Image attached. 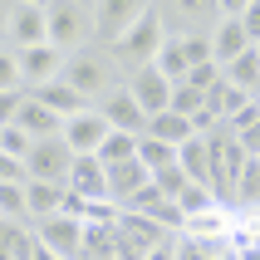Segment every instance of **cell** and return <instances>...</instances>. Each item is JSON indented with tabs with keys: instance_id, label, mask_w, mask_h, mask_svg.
<instances>
[{
	"instance_id": "cell-32",
	"label": "cell",
	"mask_w": 260,
	"mask_h": 260,
	"mask_svg": "<svg viewBox=\"0 0 260 260\" xmlns=\"http://www.w3.org/2000/svg\"><path fill=\"white\" fill-rule=\"evenodd\" d=\"M5 88H25V79H20V54L15 49H0V93Z\"/></svg>"
},
{
	"instance_id": "cell-39",
	"label": "cell",
	"mask_w": 260,
	"mask_h": 260,
	"mask_svg": "<svg viewBox=\"0 0 260 260\" xmlns=\"http://www.w3.org/2000/svg\"><path fill=\"white\" fill-rule=\"evenodd\" d=\"M255 54H260V44H255Z\"/></svg>"
},
{
	"instance_id": "cell-30",
	"label": "cell",
	"mask_w": 260,
	"mask_h": 260,
	"mask_svg": "<svg viewBox=\"0 0 260 260\" xmlns=\"http://www.w3.org/2000/svg\"><path fill=\"white\" fill-rule=\"evenodd\" d=\"M177 44H182V54H187L191 69H202V64H216V59H211V40H202V35H187V40H177Z\"/></svg>"
},
{
	"instance_id": "cell-10",
	"label": "cell",
	"mask_w": 260,
	"mask_h": 260,
	"mask_svg": "<svg viewBox=\"0 0 260 260\" xmlns=\"http://www.w3.org/2000/svg\"><path fill=\"white\" fill-rule=\"evenodd\" d=\"M64 64H69L64 49L40 44V49H25L20 54V79H25V88H44V84H54V79H64Z\"/></svg>"
},
{
	"instance_id": "cell-33",
	"label": "cell",
	"mask_w": 260,
	"mask_h": 260,
	"mask_svg": "<svg viewBox=\"0 0 260 260\" xmlns=\"http://www.w3.org/2000/svg\"><path fill=\"white\" fill-rule=\"evenodd\" d=\"M182 84H191V88H202V93H211V88L221 84V64H202V69H191Z\"/></svg>"
},
{
	"instance_id": "cell-2",
	"label": "cell",
	"mask_w": 260,
	"mask_h": 260,
	"mask_svg": "<svg viewBox=\"0 0 260 260\" xmlns=\"http://www.w3.org/2000/svg\"><path fill=\"white\" fill-rule=\"evenodd\" d=\"M49 44L64 54H84L99 44V10L93 0H49Z\"/></svg>"
},
{
	"instance_id": "cell-12",
	"label": "cell",
	"mask_w": 260,
	"mask_h": 260,
	"mask_svg": "<svg viewBox=\"0 0 260 260\" xmlns=\"http://www.w3.org/2000/svg\"><path fill=\"white\" fill-rule=\"evenodd\" d=\"M250 49H255V44H250L246 25H241V15H226V20L216 25V35H211V59L226 69V64H236V59L250 54Z\"/></svg>"
},
{
	"instance_id": "cell-17",
	"label": "cell",
	"mask_w": 260,
	"mask_h": 260,
	"mask_svg": "<svg viewBox=\"0 0 260 260\" xmlns=\"http://www.w3.org/2000/svg\"><path fill=\"white\" fill-rule=\"evenodd\" d=\"M15 128H25L35 143H44V138H59L64 133V118L59 113H49L44 103H35V99H25V108H20V118H15Z\"/></svg>"
},
{
	"instance_id": "cell-38",
	"label": "cell",
	"mask_w": 260,
	"mask_h": 260,
	"mask_svg": "<svg viewBox=\"0 0 260 260\" xmlns=\"http://www.w3.org/2000/svg\"><path fill=\"white\" fill-rule=\"evenodd\" d=\"M221 260H241V255H236V250H226V255H221Z\"/></svg>"
},
{
	"instance_id": "cell-34",
	"label": "cell",
	"mask_w": 260,
	"mask_h": 260,
	"mask_svg": "<svg viewBox=\"0 0 260 260\" xmlns=\"http://www.w3.org/2000/svg\"><path fill=\"white\" fill-rule=\"evenodd\" d=\"M241 25H246L250 44H260V0H246V10H241Z\"/></svg>"
},
{
	"instance_id": "cell-9",
	"label": "cell",
	"mask_w": 260,
	"mask_h": 260,
	"mask_svg": "<svg viewBox=\"0 0 260 260\" xmlns=\"http://www.w3.org/2000/svg\"><path fill=\"white\" fill-rule=\"evenodd\" d=\"M35 241H40L44 250H54L59 260H79L84 255V221H74V216H49L35 226Z\"/></svg>"
},
{
	"instance_id": "cell-22",
	"label": "cell",
	"mask_w": 260,
	"mask_h": 260,
	"mask_svg": "<svg viewBox=\"0 0 260 260\" xmlns=\"http://www.w3.org/2000/svg\"><path fill=\"white\" fill-rule=\"evenodd\" d=\"M177 206H182V216L187 221H197V216H206V211H216V206H226L216 197V187H202V182H191L182 197H177Z\"/></svg>"
},
{
	"instance_id": "cell-29",
	"label": "cell",
	"mask_w": 260,
	"mask_h": 260,
	"mask_svg": "<svg viewBox=\"0 0 260 260\" xmlns=\"http://www.w3.org/2000/svg\"><path fill=\"white\" fill-rule=\"evenodd\" d=\"M29 147H35V138H29L25 128H15V123H10V128H0V152H10V157L25 162V157H29Z\"/></svg>"
},
{
	"instance_id": "cell-26",
	"label": "cell",
	"mask_w": 260,
	"mask_h": 260,
	"mask_svg": "<svg viewBox=\"0 0 260 260\" xmlns=\"http://www.w3.org/2000/svg\"><path fill=\"white\" fill-rule=\"evenodd\" d=\"M138 162H143L147 172H162V167H177V147L157 143V138H143V143H138Z\"/></svg>"
},
{
	"instance_id": "cell-35",
	"label": "cell",
	"mask_w": 260,
	"mask_h": 260,
	"mask_svg": "<svg viewBox=\"0 0 260 260\" xmlns=\"http://www.w3.org/2000/svg\"><path fill=\"white\" fill-rule=\"evenodd\" d=\"M177 246H182V236H167V241H162V246H152L143 260H177Z\"/></svg>"
},
{
	"instance_id": "cell-7",
	"label": "cell",
	"mask_w": 260,
	"mask_h": 260,
	"mask_svg": "<svg viewBox=\"0 0 260 260\" xmlns=\"http://www.w3.org/2000/svg\"><path fill=\"white\" fill-rule=\"evenodd\" d=\"M123 88L138 99V108H143L147 118H157V113H167V108H172V84L157 74V64H143V69L123 74Z\"/></svg>"
},
{
	"instance_id": "cell-19",
	"label": "cell",
	"mask_w": 260,
	"mask_h": 260,
	"mask_svg": "<svg viewBox=\"0 0 260 260\" xmlns=\"http://www.w3.org/2000/svg\"><path fill=\"white\" fill-rule=\"evenodd\" d=\"M29 197V226H40V221L59 216L64 211V197H69V187H49V182H29L25 187Z\"/></svg>"
},
{
	"instance_id": "cell-36",
	"label": "cell",
	"mask_w": 260,
	"mask_h": 260,
	"mask_svg": "<svg viewBox=\"0 0 260 260\" xmlns=\"http://www.w3.org/2000/svg\"><path fill=\"white\" fill-rule=\"evenodd\" d=\"M236 143L246 147V157H255V162H260V123H255V128H246L241 138H236Z\"/></svg>"
},
{
	"instance_id": "cell-8",
	"label": "cell",
	"mask_w": 260,
	"mask_h": 260,
	"mask_svg": "<svg viewBox=\"0 0 260 260\" xmlns=\"http://www.w3.org/2000/svg\"><path fill=\"white\" fill-rule=\"evenodd\" d=\"M93 10H99V49H113V44L143 20L147 0H93Z\"/></svg>"
},
{
	"instance_id": "cell-27",
	"label": "cell",
	"mask_w": 260,
	"mask_h": 260,
	"mask_svg": "<svg viewBox=\"0 0 260 260\" xmlns=\"http://www.w3.org/2000/svg\"><path fill=\"white\" fill-rule=\"evenodd\" d=\"M231 246H221V241H191L182 236V246H177V260H221Z\"/></svg>"
},
{
	"instance_id": "cell-11",
	"label": "cell",
	"mask_w": 260,
	"mask_h": 260,
	"mask_svg": "<svg viewBox=\"0 0 260 260\" xmlns=\"http://www.w3.org/2000/svg\"><path fill=\"white\" fill-rule=\"evenodd\" d=\"M99 113L108 118V128H113V133H133V138H143V133H147V113L138 108V99H133L128 88H113V93L99 103Z\"/></svg>"
},
{
	"instance_id": "cell-20",
	"label": "cell",
	"mask_w": 260,
	"mask_h": 260,
	"mask_svg": "<svg viewBox=\"0 0 260 260\" xmlns=\"http://www.w3.org/2000/svg\"><path fill=\"white\" fill-rule=\"evenodd\" d=\"M79 260H118V221H88L84 226V255Z\"/></svg>"
},
{
	"instance_id": "cell-28",
	"label": "cell",
	"mask_w": 260,
	"mask_h": 260,
	"mask_svg": "<svg viewBox=\"0 0 260 260\" xmlns=\"http://www.w3.org/2000/svg\"><path fill=\"white\" fill-rule=\"evenodd\" d=\"M202 108H206V93H202V88H191V84H177V88H172V113L197 118Z\"/></svg>"
},
{
	"instance_id": "cell-18",
	"label": "cell",
	"mask_w": 260,
	"mask_h": 260,
	"mask_svg": "<svg viewBox=\"0 0 260 260\" xmlns=\"http://www.w3.org/2000/svg\"><path fill=\"white\" fill-rule=\"evenodd\" d=\"M29 99L44 103V108H49V113H59V118H74V113H84V108H88V103L79 99L64 79H54V84H44V88H29Z\"/></svg>"
},
{
	"instance_id": "cell-1",
	"label": "cell",
	"mask_w": 260,
	"mask_h": 260,
	"mask_svg": "<svg viewBox=\"0 0 260 260\" xmlns=\"http://www.w3.org/2000/svg\"><path fill=\"white\" fill-rule=\"evenodd\" d=\"M64 84H69L88 108H99L113 88H123V69L113 64L108 49L93 44V49H84V54H69V64H64Z\"/></svg>"
},
{
	"instance_id": "cell-4",
	"label": "cell",
	"mask_w": 260,
	"mask_h": 260,
	"mask_svg": "<svg viewBox=\"0 0 260 260\" xmlns=\"http://www.w3.org/2000/svg\"><path fill=\"white\" fill-rule=\"evenodd\" d=\"M49 44V0H15L10 5V49H40Z\"/></svg>"
},
{
	"instance_id": "cell-16",
	"label": "cell",
	"mask_w": 260,
	"mask_h": 260,
	"mask_svg": "<svg viewBox=\"0 0 260 260\" xmlns=\"http://www.w3.org/2000/svg\"><path fill=\"white\" fill-rule=\"evenodd\" d=\"M143 138H157V143H167V147H182V143H191V138H197V123L167 108V113L147 118V133H143Z\"/></svg>"
},
{
	"instance_id": "cell-37",
	"label": "cell",
	"mask_w": 260,
	"mask_h": 260,
	"mask_svg": "<svg viewBox=\"0 0 260 260\" xmlns=\"http://www.w3.org/2000/svg\"><path fill=\"white\" fill-rule=\"evenodd\" d=\"M0 49H10V5H0Z\"/></svg>"
},
{
	"instance_id": "cell-13",
	"label": "cell",
	"mask_w": 260,
	"mask_h": 260,
	"mask_svg": "<svg viewBox=\"0 0 260 260\" xmlns=\"http://www.w3.org/2000/svg\"><path fill=\"white\" fill-rule=\"evenodd\" d=\"M69 191L84 197V202H113V197H108V167H103L99 157H74Z\"/></svg>"
},
{
	"instance_id": "cell-15",
	"label": "cell",
	"mask_w": 260,
	"mask_h": 260,
	"mask_svg": "<svg viewBox=\"0 0 260 260\" xmlns=\"http://www.w3.org/2000/svg\"><path fill=\"white\" fill-rule=\"evenodd\" d=\"M250 103H255V93H246V88H236V84H226V74H221V84L206 93V108L221 118V123H236V118L246 113Z\"/></svg>"
},
{
	"instance_id": "cell-24",
	"label": "cell",
	"mask_w": 260,
	"mask_h": 260,
	"mask_svg": "<svg viewBox=\"0 0 260 260\" xmlns=\"http://www.w3.org/2000/svg\"><path fill=\"white\" fill-rule=\"evenodd\" d=\"M152 64H157V74H162V79H167L172 88L191 74V64H187V54H182V44H177V40H167V44H162V54L152 59Z\"/></svg>"
},
{
	"instance_id": "cell-23",
	"label": "cell",
	"mask_w": 260,
	"mask_h": 260,
	"mask_svg": "<svg viewBox=\"0 0 260 260\" xmlns=\"http://www.w3.org/2000/svg\"><path fill=\"white\" fill-rule=\"evenodd\" d=\"M226 84H236V88H246V93H260V54L250 49V54H241L236 64H226Z\"/></svg>"
},
{
	"instance_id": "cell-31",
	"label": "cell",
	"mask_w": 260,
	"mask_h": 260,
	"mask_svg": "<svg viewBox=\"0 0 260 260\" xmlns=\"http://www.w3.org/2000/svg\"><path fill=\"white\" fill-rule=\"evenodd\" d=\"M25 182H29V167L10 152H0V187H25Z\"/></svg>"
},
{
	"instance_id": "cell-21",
	"label": "cell",
	"mask_w": 260,
	"mask_h": 260,
	"mask_svg": "<svg viewBox=\"0 0 260 260\" xmlns=\"http://www.w3.org/2000/svg\"><path fill=\"white\" fill-rule=\"evenodd\" d=\"M177 167H182L191 182L211 187V143H206V138H191V143H182V147H177Z\"/></svg>"
},
{
	"instance_id": "cell-5",
	"label": "cell",
	"mask_w": 260,
	"mask_h": 260,
	"mask_svg": "<svg viewBox=\"0 0 260 260\" xmlns=\"http://www.w3.org/2000/svg\"><path fill=\"white\" fill-rule=\"evenodd\" d=\"M29 182H49V187H69V172H74V152L64 147V138H44V143L29 147Z\"/></svg>"
},
{
	"instance_id": "cell-6",
	"label": "cell",
	"mask_w": 260,
	"mask_h": 260,
	"mask_svg": "<svg viewBox=\"0 0 260 260\" xmlns=\"http://www.w3.org/2000/svg\"><path fill=\"white\" fill-rule=\"evenodd\" d=\"M108 118L99 113V108H84V113H74V118H64V147H69L74 157H99V147L108 143Z\"/></svg>"
},
{
	"instance_id": "cell-14",
	"label": "cell",
	"mask_w": 260,
	"mask_h": 260,
	"mask_svg": "<svg viewBox=\"0 0 260 260\" xmlns=\"http://www.w3.org/2000/svg\"><path fill=\"white\" fill-rule=\"evenodd\" d=\"M143 187H152V172H147L138 157H133V162H118V167H108V197H113V206H128Z\"/></svg>"
},
{
	"instance_id": "cell-3",
	"label": "cell",
	"mask_w": 260,
	"mask_h": 260,
	"mask_svg": "<svg viewBox=\"0 0 260 260\" xmlns=\"http://www.w3.org/2000/svg\"><path fill=\"white\" fill-rule=\"evenodd\" d=\"M162 44H167V25H162V5L157 0H147V10H143V20L123 35V40L108 49L113 54V64L123 74H133V69H143V64H152V59L162 54Z\"/></svg>"
},
{
	"instance_id": "cell-25",
	"label": "cell",
	"mask_w": 260,
	"mask_h": 260,
	"mask_svg": "<svg viewBox=\"0 0 260 260\" xmlns=\"http://www.w3.org/2000/svg\"><path fill=\"white\" fill-rule=\"evenodd\" d=\"M138 143H143V138H133V133H108V143L99 147V162H103V167L133 162V157H138Z\"/></svg>"
}]
</instances>
